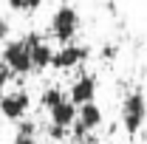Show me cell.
<instances>
[{"mask_svg": "<svg viewBox=\"0 0 147 144\" xmlns=\"http://www.w3.org/2000/svg\"><path fill=\"white\" fill-rule=\"evenodd\" d=\"M88 57H91V48H88V45H79V42H62V45L54 51L51 68H54V71H71V68H79Z\"/></svg>", "mask_w": 147, "mask_h": 144, "instance_id": "obj_4", "label": "cell"}, {"mask_svg": "<svg viewBox=\"0 0 147 144\" xmlns=\"http://www.w3.org/2000/svg\"><path fill=\"white\" fill-rule=\"evenodd\" d=\"M14 144H34V136H23V133H17V136H14Z\"/></svg>", "mask_w": 147, "mask_h": 144, "instance_id": "obj_16", "label": "cell"}, {"mask_svg": "<svg viewBox=\"0 0 147 144\" xmlns=\"http://www.w3.org/2000/svg\"><path fill=\"white\" fill-rule=\"evenodd\" d=\"M116 54H119V48H116V45H105V48H102V59H113Z\"/></svg>", "mask_w": 147, "mask_h": 144, "instance_id": "obj_14", "label": "cell"}, {"mask_svg": "<svg viewBox=\"0 0 147 144\" xmlns=\"http://www.w3.org/2000/svg\"><path fill=\"white\" fill-rule=\"evenodd\" d=\"M96 85H99V79H96L93 73H82L79 79H74V82H71V88H68V99H71L76 108L85 105V102H93V96H96Z\"/></svg>", "mask_w": 147, "mask_h": 144, "instance_id": "obj_6", "label": "cell"}, {"mask_svg": "<svg viewBox=\"0 0 147 144\" xmlns=\"http://www.w3.org/2000/svg\"><path fill=\"white\" fill-rule=\"evenodd\" d=\"M28 108H31V96H28L26 90H6L3 99H0V113H3L6 119H11V122L26 119Z\"/></svg>", "mask_w": 147, "mask_h": 144, "instance_id": "obj_5", "label": "cell"}, {"mask_svg": "<svg viewBox=\"0 0 147 144\" xmlns=\"http://www.w3.org/2000/svg\"><path fill=\"white\" fill-rule=\"evenodd\" d=\"M11 11H20V14H34L37 9L42 6V0H6Z\"/></svg>", "mask_w": 147, "mask_h": 144, "instance_id": "obj_11", "label": "cell"}, {"mask_svg": "<svg viewBox=\"0 0 147 144\" xmlns=\"http://www.w3.org/2000/svg\"><path fill=\"white\" fill-rule=\"evenodd\" d=\"M147 122V96L142 90H130L122 102V127L127 136H136Z\"/></svg>", "mask_w": 147, "mask_h": 144, "instance_id": "obj_2", "label": "cell"}, {"mask_svg": "<svg viewBox=\"0 0 147 144\" xmlns=\"http://www.w3.org/2000/svg\"><path fill=\"white\" fill-rule=\"evenodd\" d=\"M76 122L85 127L88 133L96 130V127L102 124V110H99V105H96V102H85V105H79V108H76Z\"/></svg>", "mask_w": 147, "mask_h": 144, "instance_id": "obj_8", "label": "cell"}, {"mask_svg": "<svg viewBox=\"0 0 147 144\" xmlns=\"http://www.w3.org/2000/svg\"><path fill=\"white\" fill-rule=\"evenodd\" d=\"M79 31V11L74 6H59L51 17V37L57 42H74Z\"/></svg>", "mask_w": 147, "mask_h": 144, "instance_id": "obj_3", "label": "cell"}, {"mask_svg": "<svg viewBox=\"0 0 147 144\" xmlns=\"http://www.w3.org/2000/svg\"><path fill=\"white\" fill-rule=\"evenodd\" d=\"M14 73L9 71L6 65H0V99H3V93H6V85H9V79H11Z\"/></svg>", "mask_w": 147, "mask_h": 144, "instance_id": "obj_12", "label": "cell"}, {"mask_svg": "<svg viewBox=\"0 0 147 144\" xmlns=\"http://www.w3.org/2000/svg\"><path fill=\"white\" fill-rule=\"evenodd\" d=\"M48 119H51V124H59V127H68L71 130V124L76 122V105L65 96L59 105H54L48 110Z\"/></svg>", "mask_w": 147, "mask_h": 144, "instance_id": "obj_7", "label": "cell"}, {"mask_svg": "<svg viewBox=\"0 0 147 144\" xmlns=\"http://www.w3.org/2000/svg\"><path fill=\"white\" fill-rule=\"evenodd\" d=\"M51 59H54L51 42L40 40L34 48H31V68H34V71H45V68H51Z\"/></svg>", "mask_w": 147, "mask_h": 144, "instance_id": "obj_9", "label": "cell"}, {"mask_svg": "<svg viewBox=\"0 0 147 144\" xmlns=\"http://www.w3.org/2000/svg\"><path fill=\"white\" fill-rule=\"evenodd\" d=\"M40 40L42 37L37 34V31H28V34L17 37V40H6V45H3V65L14 73V76L31 73L34 71L31 68V48H34Z\"/></svg>", "mask_w": 147, "mask_h": 144, "instance_id": "obj_1", "label": "cell"}, {"mask_svg": "<svg viewBox=\"0 0 147 144\" xmlns=\"http://www.w3.org/2000/svg\"><path fill=\"white\" fill-rule=\"evenodd\" d=\"M48 136H51L54 141H62V139L68 136V127H59V124H51V127H48Z\"/></svg>", "mask_w": 147, "mask_h": 144, "instance_id": "obj_13", "label": "cell"}, {"mask_svg": "<svg viewBox=\"0 0 147 144\" xmlns=\"http://www.w3.org/2000/svg\"><path fill=\"white\" fill-rule=\"evenodd\" d=\"M62 99H65L62 88H59V85H48V88L42 90V96H40V105H42V110H51L54 105H59Z\"/></svg>", "mask_w": 147, "mask_h": 144, "instance_id": "obj_10", "label": "cell"}, {"mask_svg": "<svg viewBox=\"0 0 147 144\" xmlns=\"http://www.w3.org/2000/svg\"><path fill=\"white\" fill-rule=\"evenodd\" d=\"M9 34H11V26H9L6 20H0V40L6 42V37H9Z\"/></svg>", "mask_w": 147, "mask_h": 144, "instance_id": "obj_15", "label": "cell"}]
</instances>
